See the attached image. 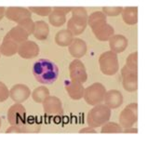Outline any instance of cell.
I'll return each instance as SVG.
<instances>
[{
  "label": "cell",
  "instance_id": "d6986e66",
  "mask_svg": "<svg viewBox=\"0 0 147 146\" xmlns=\"http://www.w3.org/2000/svg\"><path fill=\"white\" fill-rule=\"evenodd\" d=\"M6 36L9 37V39L13 40L14 42H16L18 45H21L22 43L27 41L29 34L27 33V31L24 30L22 26L17 25L11 29L9 32L6 34Z\"/></svg>",
  "mask_w": 147,
  "mask_h": 146
},
{
  "label": "cell",
  "instance_id": "e575fe53",
  "mask_svg": "<svg viewBox=\"0 0 147 146\" xmlns=\"http://www.w3.org/2000/svg\"><path fill=\"white\" fill-rule=\"evenodd\" d=\"M79 133H96V130L93 128H90V126H88V128H85L79 130Z\"/></svg>",
  "mask_w": 147,
  "mask_h": 146
},
{
  "label": "cell",
  "instance_id": "ac0fdd59",
  "mask_svg": "<svg viewBox=\"0 0 147 146\" xmlns=\"http://www.w3.org/2000/svg\"><path fill=\"white\" fill-rule=\"evenodd\" d=\"M127 45H129V41L122 34H115L109 39L111 51H113L115 54L123 52L127 47Z\"/></svg>",
  "mask_w": 147,
  "mask_h": 146
},
{
  "label": "cell",
  "instance_id": "ba28073f",
  "mask_svg": "<svg viewBox=\"0 0 147 146\" xmlns=\"http://www.w3.org/2000/svg\"><path fill=\"white\" fill-rule=\"evenodd\" d=\"M122 83L124 88L129 91L133 92L138 89V72L130 70L126 65L121 69Z\"/></svg>",
  "mask_w": 147,
  "mask_h": 146
},
{
  "label": "cell",
  "instance_id": "83f0119b",
  "mask_svg": "<svg viewBox=\"0 0 147 146\" xmlns=\"http://www.w3.org/2000/svg\"><path fill=\"white\" fill-rule=\"evenodd\" d=\"M20 128L22 129V132H37L40 129V124H38L33 119L31 123L25 121L24 124L21 126Z\"/></svg>",
  "mask_w": 147,
  "mask_h": 146
},
{
  "label": "cell",
  "instance_id": "ffe728a7",
  "mask_svg": "<svg viewBox=\"0 0 147 146\" xmlns=\"http://www.w3.org/2000/svg\"><path fill=\"white\" fill-rule=\"evenodd\" d=\"M19 45L14 42L13 40L9 39V37L5 36L3 39V42L0 47V54H3L4 56L9 57L18 53Z\"/></svg>",
  "mask_w": 147,
  "mask_h": 146
},
{
  "label": "cell",
  "instance_id": "6da1fadb",
  "mask_svg": "<svg viewBox=\"0 0 147 146\" xmlns=\"http://www.w3.org/2000/svg\"><path fill=\"white\" fill-rule=\"evenodd\" d=\"M32 71L36 79L44 85H51L59 76L57 64L48 59H40L34 63Z\"/></svg>",
  "mask_w": 147,
  "mask_h": 146
},
{
  "label": "cell",
  "instance_id": "9a60e30c",
  "mask_svg": "<svg viewBox=\"0 0 147 146\" xmlns=\"http://www.w3.org/2000/svg\"><path fill=\"white\" fill-rule=\"evenodd\" d=\"M103 101L105 102V105L110 109H115L123 103V96L119 90L111 89L105 93Z\"/></svg>",
  "mask_w": 147,
  "mask_h": 146
},
{
  "label": "cell",
  "instance_id": "7402d4cb",
  "mask_svg": "<svg viewBox=\"0 0 147 146\" xmlns=\"http://www.w3.org/2000/svg\"><path fill=\"white\" fill-rule=\"evenodd\" d=\"M49 33V28L48 24L44 21H37L34 22V29L33 34L38 40H45L48 38Z\"/></svg>",
  "mask_w": 147,
  "mask_h": 146
},
{
  "label": "cell",
  "instance_id": "d590c367",
  "mask_svg": "<svg viewBox=\"0 0 147 146\" xmlns=\"http://www.w3.org/2000/svg\"><path fill=\"white\" fill-rule=\"evenodd\" d=\"M56 7L60 11H61V12H63L64 14H67L68 12H70V11H72V9H73L71 7Z\"/></svg>",
  "mask_w": 147,
  "mask_h": 146
},
{
  "label": "cell",
  "instance_id": "1f68e13d",
  "mask_svg": "<svg viewBox=\"0 0 147 146\" xmlns=\"http://www.w3.org/2000/svg\"><path fill=\"white\" fill-rule=\"evenodd\" d=\"M123 7H102V12L104 15H107V16H118L119 14L122 12Z\"/></svg>",
  "mask_w": 147,
  "mask_h": 146
},
{
  "label": "cell",
  "instance_id": "44dd1931",
  "mask_svg": "<svg viewBox=\"0 0 147 146\" xmlns=\"http://www.w3.org/2000/svg\"><path fill=\"white\" fill-rule=\"evenodd\" d=\"M123 21L129 25L136 24L138 22V7H127L122 9Z\"/></svg>",
  "mask_w": 147,
  "mask_h": 146
},
{
  "label": "cell",
  "instance_id": "8992f818",
  "mask_svg": "<svg viewBox=\"0 0 147 146\" xmlns=\"http://www.w3.org/2000/svg\"><path fill=\"white\" fill-rule=\"evenodd\" d=\"M138 120V104L132 102L126 106L121 112L119 116V123L121 128L129 129L131 128Z\"/></svg>",
  "mask_w": 147,
  "mask_h": 146
},
{
  "label": "cell",
  "instance_id": "3957f363",
  "mask_svg": "<svg viewBox=\"0 0 147 146\" xmlns=\"http://www.w3.org/2000/svg\"><path fill=\"white\" fill-rule=\"evenodd\" d=\"M111 117V109L105 104L94 105L87 116V123L90 128H100L106 122L109 121Z\"/></svg>",
  "mask_w": 147,
  "mask_h": 146
},
{
  "label": "cell",
  "instance_id": "4316f807",
  "mask_svg": "<svg viewBox=\"0 0 147 146\" xmlns=\"http://www.w3.org/2000/svg\"><path fill=\"white\" fill-rule=\"evenodd\" d=\"M102 133H121L122 128L120 125L115 122H106L102 125V128L100 129Z\"/></svg>",
  "mask_w": 147,
  "mask_h": 146
},
{
  "label": "cell",
  "instance_id": "603a6c76",
  "mask_svg": "<svg viewBox=\"0 0 147 146\" xmlns=\"http://www.w3.org/2000/svg\"><path fill=\"white\" fill-rule=\"evenodd\" d=\"M74 39L73 34L67 29L59 31L55 36V42L60 47H68Z\"/></svg>",
  "mask_w": 147,
  "mask_h": 146
},
{
  "label": "cell",
  "instance_id": "8d00e7d4",
  "mask_svg": "<svg viewBox=\"0 0 147 146\" xmlns=\"http://www.w3.org/2000/svg\"><path fill=\"white\" fill-rule=\"evenodd\" d=\"M138 132V129H125L124 130V133H137Z\"/></svg>",
  "mask_w": 147,
  "mask_h": 146
},
{
  "label": "cell",
  "instance_id": "30bf717a",
  "mask_svg": "<svg viewBox=\"0 0 147 146\" xmlns=\"http://www.w3.org/2000/svg\"><path fill=\"white\" fill-rule=\"evenodd\" d=\"M42 103H43L45 113L49 116H61L63 114V104L59 98L49 96Z\"/></svg>",
  "mask_w": 147,
  "mask_h": 146
},
{
  "label": "cell",
  "instance_id": "d4e9b609",
  "mask_svg": "<svg viewBox=\"0 0 147 146\" xmlns=\"http://www.w3.org/2000/svg\"><path fill=\"white\" fill-rule=\"evenodd\" d=\"M106 22V16L102 11H95L88 19V24L90 26L91 29L96 26L100 25Z\"/></svg>",
  "mask_w": 147,
  "mask_h": 146
},
{
  "label": "cell",
  "instance_id": "d6a6232c",
  "mask_svg": "<svg viewBox=\"0 0 147 146\" xmlns=\"http://www.w3.org/2000/svg\"><path fill=\"white\" fill-rule=\"evenodd\" d=\"M9 97V91L7 89V86L0 81V102H5Z\"/></svg>",
  "mask_w": 147,
  "mask_h": 146
},
{
  "label": "cell",
  "instance_id": "8fae6325",
  "mask_svg": "<svg viewBox=\"0 0 147 146\" xmlns=\"http://www.w3.org/2000/svg\"><path fill=\"white\" fill-rule=\"evenodd\" d=\"M5 16L10 21L15 22H20L27 18H32V12L28 9L19 7H10L6 9Z\"/></svg>",
  "mask_w": 147,
  "mask_h": 146
},
{
  "label": "cell",
  "instance_id": "7a4b0ae2",
  "mask_svg": "<svg viewBox=\"0 0 147 146\" xmlns=\"http://www.w3.org/2000/svg\"><path fill=\"white\" fill-rule=\"evenodd\" d=\"M88 12L84 7H73L72 17L68 21L67 30L76 36L82 34L88 25Z\"/></svg>",
  "mask_w": 147,
  "mask_h": 146
},
{
  "label": "cell",
  "instance_id": "f35d334b",
  "mask_svg": "<svg viewBox=\"0 0 147 146\" xmlns=\"http://www.w3.org/2000/svg\"><path fill=\"white\" fill-rule=\"evenodd\" d=\"M0 126H1V118H0Z\"/></svg>",
  "mask_w": 147,
  "mask_h": 146
},
{
  "label": "cell",
  "instance_id": "836d02e7",
  "mask_svg": "<svg viewBox=\"0 0 147 146\" xmlns=\"http://www.w3.org/2000/svg\"><path fill=\"white\" fill-rule=\"evenodd\" d=\"M11 132H14V133H22V129L20 126H11L9 129H7L6 130V133H11Z\"/></svg>",
  "mask_w": 147,
  "mask_h": 146
},
{
  "label": "cell",
  "instance_id": "e0dca14e",
  "mask_svg": "<svg viewBox=\"0 0 147 146\" xmlns=\"http://www.w3.org/2000/svg\"><path fill=\"white\" fill-rule=\"evenodd\" d=\"M92 32H93V34H95V36L98 40L107 41L114 36L115 30L110 24L105 22V24H102L92 28Z\"/></svg>",
  "mask_w": 147,
  "mask_h": 146
},
{
  "label": "cell",
  "instance_id": "2e32d148",
  "mask_svg": "<svg viewBox=\"0 0 147 146\" xmlns=\"http://www.w3.org/2000/svg\"><path fill=\"white\" fill-rule=\"evenodd\" d=\"M69 52L76 59H80L86 54L87 44L81 38H75L69 45Z\"/></svg>",
  "mask_w": 147,
  "mask_h": 146
},
{
  "label": "cell",
  "instance_id": "cb8c5ba5",
  "mask_svg": "<svg viewBox=\"0 0 147 146\" xmlns=\"http://www.w3.org/2000/svg\"><path fill=\"white\" fill-rule=\"evenodd\" d=\"M49 21L51 25L55 26V27H60L66 22V14L61 12L55 7H53L52 11L49 15Z\"/></svg>",
  "mask_w": 147,
  "mask_h": 146
},
{
  "label": "cell",
  "instance_id": "9c48e42d",
  "mask_svg": "<svg viewBox=\"0 0 147 146\" xmlns=\"http://www.w3.org/2000/svg\"><path fill=\"white\" fill-rule=\"evenodd\" d=\"M69 71H70V78L73 81H77L82 84L87 81L88 75L86 68L80 60L76 59L73 61L69 65Z\"/></svg>",
  "mask_w": 147,
  "mask_h": 146
},
{
  "label": "cell",
  "instance_id": "5bb4252c",
  "mask_svg": "<svg viewBox=\"0 0 147 146\" xmlns=\"http://www.w3.org/2000/svg\"><path fill=\"white\" fill-rule=\"evenodd\" d=\"M64 87L71 99L77 101V100H80L83 98L85 88L83 87L82 83L77 82V81H73V80H70V81L65 80Z\"/></svg>",
  "mask_w": 147,
  "mask_h": 146
},
{
  "label": "cell",
  "instance_id": "f1b7e54d",
  "mask_svg": "<svg viewBox=\"0 0 147 146\" xmlns=\"http://www.w3.org/2000/svg\"><path fill=\"white\" fill-rule=\"evenodd\" d=\"M126 66L130 70L138 72V52H133L129 54L126 61Z\"/></svg>",
  "mask_w": 147,
  "mask_h": 146
},
{
  "label": "cell",
  "instance_id": "5b68a950",
  "mask_svg": "<svg viewBox=\"0 0 147 146\" xmlns=\"http://www.w3.org/2000/svg\"><path fill=\"white\" fill-rule=\"evenodd\" d=\"M106 89L102 84L94 83L85 88L83 98L90 105H97L103 102Z\"/></svg>",
  "mask_w": 147,
  "mask_h": 146
},
{
  "label": "cell",
  "instance_id": "484cf974",
  "mask_svg": "<svg viewBox=\"0 0 147 146\" xmlns=\"http://www.w3.org/2000/svg\"><path fill=\"white\" fill-rule=\"evenodd\" d=\"M49 96V91L46 87H38L34 88V90L32 93V98L36 102L41 103L44 102L46 98H48Z\"/></svg>",
  "mask_w": 147,
  "mask_h": 146
},
{
  "label": "cell",
  "instance_id": "7c38bea8",
  "mask_svg": "<svg viewBox=\"0 0 147 146\" xmlns=\"http://www.w3.org/2000/svg\"><path fill=\"white\" fill-rule=\"evenodd\" d=\"M18 54L24 59L34 58L39 54V47L36 42L27 40L19 45Z\"/></svg>",
  "mask_w": 147,
  "mask_h": 146
},
{
  "label": "cell",
  "instance_id": "277c9868",
  "mask_svg": "<svg viewBox=\"0 0 147 146\" xmlns=\"http://www.w3.org/2000/svg\"><path fill=\"white\" fill-rule=\"evenodd\" d=\"M99 64L100 71L105 75H114L119 69L117 55L113 51H105L100 56Z\"/></svg>",
  "mask_w": 147,
  "mask_h": 146
},
{
  "label": "cell",
  "instance_id": "52a82bcc",
  "mask_svg": "<svg viewBox=\"0 0 147 146\" xmlns=\"http://www.w3.org/2000/svg\"><path fill=\"white\" fill-rule=\"evenodd\" d=\"M7 120L11 126H22L26 121L25 108L21 103L13 104L7 111Z\"/></svg>",
  "mask_w": 147,
  "mask_h": 146
},
{
  "label": "cell",
  "instance_id": "f546056e",
  "mask_svg": "<svg viewBox=\"0 0 147 146\" xmlns=\"http://www.w3.org/2000/svg\"><path fill=\"white\" fill-rule=\"evenodd\" d=\"M31 12H34L40 16H49L50 12L52 11V9L50 7H30L28 9Z\"/></svg>",
  "mask_w": 147,
  "mask_h": 146
},
{
  "label": "cell",
  "instance_id": "74e56055",
  "mask_svg": "<svg viewBox=\"0 0 147 146\" xmlns=\"http://www.w3.org/2000/svg\"><path fill=\"white\" fill-rule=\"evenodd\" d=\"M5 11H6L5 7H0V20H2V18L5 16Z\"/></svg>",
  "mask_w": 147,
  "mask_h": 146
},
{
  "label": "cell",
  "instance_id": "4dcf8cb0",
  "mask_svg": "<svg viewBox=\"0 0 147 146\" xmlns=\"http://www.w3.org/2000/svg\"><path fill=\"white\" fill-rule=\"evenodd\" d=\"M18 25L22 26L24 30L27 31V33L29 34H32L34 29V22H33L32 18H27L25 20L22 21L20 22H18Z\"/></svg>",
  "mask_w": 147,
  "mask_h": 146
},
{
  "label": "cell",
  "instance_id": "4fadbf2b",
  "mask_svg": "<svg viewBox=\"0 0 147 146\" xmlns=\"http://www.w3.org/2000/svg\"><path fill=\"white\" fill-rule=\"evenodd\" d=\"M31 91L29 87L24 84L14 85L9 90V97L16 103H22L29 98Z\"/></svg>",
  "mask_w": 147,
  "mask_h": 146
}]
</instances>
